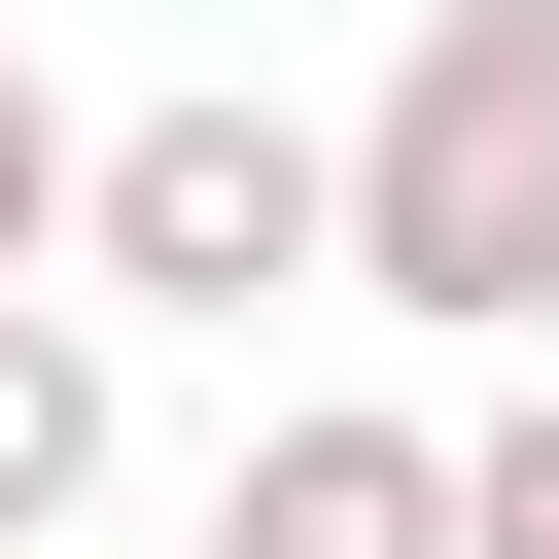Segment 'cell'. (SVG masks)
Segmentation results:
<instances>
[{"mask_svg": "<svg viewBox=\"0 0 559 559\" xmlns=\"http://www.w3.org/2000/svg\"><path fill=\"white\" fill-rule=\"evenodd\" d=\"M314 280L454 314V349H559V0H419L384 35V105L314 140Z\"/></svg>", "mask_w": 559, "mask_h": 559, "instance_id": "6da1fadb", "label": "cell"}, {"mask_svg": "<svg viewBox=\"0 0 559 559\" xmlns=\"http://www.w3.org/2000/svg\"><path fill=\"white\" fill-rule=\"evenodd\" d=\"M314 280V105H140V140H70V314H280Z\"/></svg>", "mask_w": 559, "mask_h": 559, "instance_id": "7a4b0ae2", "label": "cell"}, {"mask_svg": "<svg viewBox=\"0 0 559 559\" xmlns=\"http://www.w3.org/2000/svg\"><path fill=\"white\" fill-rule=\"evenodd\" d=\"M210 559H454V454H419V419H280V454L210 489Z\"/></svg>", "mask_w": 559, "mask_h": 559, "instance_id": "3957f363", "label": "cell"}, {"mask_svg": "<svg viewBox=\"0 0 559 559\" xmlns=\"http://www.w3.org/2000/svg\"><path fill=\"white\" fill-rule=\"evenodd\" d=\"M70 489H105V314H70V280H0V559H35Z\"/></svg>", "mask_w": 559, "mask_h": 559, "instance_id": "277c9868", "label": "cell"}, {"mask_svg": "<svg viewBox=\"0 0 559 559\" xmlns=\"http://www.w3.org/2000/svg\"><path fill=\"white\" fill-rule=\"evenodd\" d=\"M454 454V559H559V384H489V419H419Z\"/></svg>", "mask_w": 559, "mask_h": 559, "instance_id": "5b68a950", "label": "cell"}, {"mask_svg": "<svg viewBox=\"0 0 559 559\" xmlns=\"http://www.w3.org/2000/svg\"><path fill=\"white\" fill-rule=\"evenodd\" d=\"M70 245V105H35V35H0V280Z\"/></svg>", "mask_w": 559, "mask_h": 559, "instance_id": "8992f818", "label": "cell"}]
</instances>
